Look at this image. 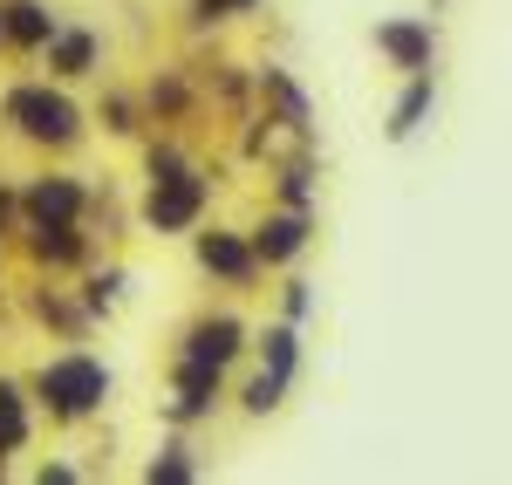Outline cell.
Here are the masks:
<instances>
[{
  "instance_id": "obj_2",
  "label": "cell",
  "mask_w": 512,
  "mask_h": 485,
  "mask_svg": "<svg viewBox=\"0 0 512 485\" xmlns=\"http://www.w3.org/2000/svg\"><path fill=\"white\" fill-rule=\"evenodd\" d=\"M110 390H117V369L103 363V356H89V349H55V356H41L28 369V404L55 431H76L89 417H103Z\"/></svg>"
},
{
  "instance_id": "obj_23",
  "label": "cell",
  "mask_w": 512,
  "mask_h": 485,
  "mask_svg": "<svg viewBox=\"0 0 512 485\" xmlns=\"http://www.w3.org/2000/svg\"><path fill=\"white\" fill-rule=\"evenodd\" d=\"M96 117H103V130H110V137H137V130H144V110H137V96H123V89H110V96L96 103Z\"/></svg>"
},
{
  "instance_id": "obj_10",
  "label": "cell",
  "mask_w": 512,
  "mask_h": 485,
  "mask_svg": "<svg viewBox=\"0 0 512 485\" xmlns=\"http://www.w3.org/2000/svg\"><path fill=\"white\" fill-rule=\"evenodd\" d=\"M253 89H260V103H267V117H274L280 130H294L301 151H315V96L294 82V69L260 62V69H253Z\"/></svg>"
},
{
  "instance_id": "obj_25",
  "label": "cell",
  "mask_w": 512,
  "mask_h": 485,
  "mask_svg": "<svg viewBox=\"0 0 512 485\" xmlns=\"http://www.w3.org/2000/svg\"><path fill=\"white\" fill-rule=\"evenodd\" d=\"M185 21H192V28H226L233 7H226V0H185Z\"/></svg>"
},
{
  "instance_id": "obj_28",
  "label": "cell",
  "mask_w": 512,
  "mask_h": 485,
  "mask_svg": "<svg viewBox=\"0 0 512 485\" xmlns=\"http://www.w3.org/2000/svg\"><path fill=\"white\" fill-rule=\"evenodd\" d=\"M226 7H233V21H239V14H253V7H260V0H226Z\"/></svg>"
},
{
  "instance_id": "obj_20",
  "label": "cell",
  "mask_w": 512,
  "mask_h": 485,
  "mask_svg": "<svg viewBox=\"0 0 512 485\" xmlns=\"http://www.w3.org/2000/svg\"><path fill=\"white\" fill-rule=\"evenodd\" d=\"M274 205H294V212H315V205H321V178H315V164H308V158H294V164H280V171H274Z\"/></svg>"
},
{
  "instance_id": "obj_12",
  "label": "cell",
  "mask_w": 512,
  "mask_h": 485,
  "mask_svg": "<svg viewBox=\"0 0 512 485\" xmlns=\"http://www.w3.org/2000/svg\"><path fill=\"white\" fill-rule=\"evenodd\" d=\"M21 246H28V260H35L41 274H76V267H89V253H96V240L76 226H21Z\"/></svg>"
},
{
  "instance_id": "obj_17",
  "label": "cell",
  "mask_w": 512,
  "mask_h": 485,
  "mask_svg": "<svg viewBox=\"0 0 512 485\" xmlns=\"http://www.w3.org/2000/svg\"><path fill=\"white\" fill-rule=\"evenodd\" d=\"M123 294H130V274H123V267H89L82 287H76V308L89 315V322H110V315L123 308Z\"/></svg>"
},
{
  "instance_id": "obj_27",
  "label": "cell",
  "mask_w": 512,
  "mask_h": 485,
  "mask_svg": "<svg viewBox=\"0 0 512 485\" xmlns=\"http://www.w3.org/2000/svg\"><path fill=\"white\" fill-rule=\"evenodd\" d=\"M14 233V185H0V240Z\"/></svg>"
},
{
  "instance_id": "obj_1",
  "label": "cell",
  "mask_w": 512,
  "mask_h": 485,
  "mask_svg": "<svg viewBox=\"0 0 512 485\" xmlns=\"http://www.w3.org/2000/svg\"><path fill=\"white\" fill-rule=\"evenodd\" d=\"M0 130H7L14 144L41 151V158H62V151H76L82 137H89V110L69 96V82L21 76V82L0 89Z\"/></svg>"
},
{
  "instance_id": "obj_18",
  "label": "cell",
  "mask_w": 512,
  "mask_h": 485,
  "mask_svg": "<svg viewBox=\"0 0 512 485\" xmlns=\"http://www.w3.org/2000/svg\"><path fill=\"white\" fill-rule=\"evenodd\" d=\"M28 315H35L41 328H55L62 342H82V328H89V315L76 308V294H62V287H28Z\"/></svg>"
},
{
  "instance_id": "obj_21",
  "label": "cell",
  "mask_w": 512,
  "mask_h": 485,
  "mask_svg": "<svg viewBox=\"0 0 512 485\" xmlns=\"http://www.w3.org/2000/svg\"><path fill=\"white\" fill-rule=\"evenodd\" d=\"M144 103H151V123H178L192 110V82L178 76V69H158L151 89H144Z\"/></svg>"
},
{
  "instance_id": "obj_7",
  "label": "cell",
  "mask_w": 512,
  "mask_h": 485,
  "mask_svg": "<svg viewBox=\"0 0 512 485\" xmlns=\"http://www.w3.org/2000/svg\"><path fill=\"white\" fill-rule=\"evenodd\" d=\"M246 342H253V328L239 308H205L192 322L178 328V349L171 356H192V363H212V369H233L246 356Z\"/></svg>"
},
{
  "instance_id": "obj_15",
  "label": "cell",
  "mask_w": 512,
  "mask_h": 485,
  "mask_svg": "<svg viewBox=\"0 0 512 485\" xmlns=\"http://www.w3.org/2000/svg\"><path fill=\"white\" fill-rule=\"evenodd\" d=\"M246 349L260 356V369H267L274 383H287V390H294V376H301V328H294V322L253 328V342H246Z\"/></svg>"
},
{
  "instance_id": "obj_4",
  "label": "cell",
  "mask_w": 512,
  "mask_h": 485,
  "mask_svg": "<svg viewBox=\"0 0 512 485\" xmlns=\"http://www.w3.org/2000/svg\"><path fill=\"white\" fill-rule=\"evenodd\" d=\"M89 205H96V192H89L82 171H35V178L14 185V219L21 226H76Z\"/></svg>"
},
{
  "instance_id": "obj_13",
  "label": "cell",
  "mask_w": 512,
  "mask_h": 485,
  "mask_svg": "<svg viewBox=\"0 0 512 485\" xmlns=\"http://www.w3.org/2000/svg\"><path fill=\"white\" fill-rule=\"evenodd\" d=\"M55 7L48 0H0V48L7 55H41V41L55 35Z\"/></svg>"
},
{
  "instance_id": "obj_5",
  "label": "cell",
  "mask_w": 512,
  "mask_h": 485,
  "mask_svg": "<svg viewBox=\"0 0 512 485\" xmlns=\"http://www.w3.org/2000/svg\"><path fill=\"white\" fill-rule=\"evenodd\" d=\"M246 246L260 260V274H287L308 246H315V212H294V205H267L253 226H246Z\"/></svg>"
},
{
  "instance_id": "obj_8",
  "label": "cell",
  "mask_w": 512,
  "mask_h": 485,
  "mask_svg": "<svg viewBox=\"0 0 512 485\" xmlns=\"http://www.w3.org/2000/svg\"><path fill=\"white\" fill-rule=\"evenodd\" d=\"M226 376H233V369H212V363H192V356H171V404H164V424H171V431L205 424L212 410L226 404Z\"/></svg>"
},
{
  "instance_id": "obj_22",
  "label": "cell",
  "mask_w": 512,
  "mask_h": 485,
  "mask_svg": "<svg viewBox=\"0 0 512 485\" xmlns=\"http://www.w3.org/2000/svg\"><path fill=\"white\" fill-rule=\"evenodd\" d=\"M280 404H287V383H274L267 369H253V376L239 383V410H246V417H274Z\"/></svg>"
},
{
  "instance_id": "obj_11",
  "label": "cell",
  "mask_w": 512,
  "mask_h": 485,
  "mask_svg": "<svg viewBox=\"0 0 512 485\" xmlns=\"http://www.w3.org/2000/svg\"><path fill=\"white\" fill-rule=\"evenodd\" d=\"M103 55H110L103 28H82V21H55V35L41 41V62H48V76H55V82L103 76Z\"/></svg>"
},
{
  "instance_id": "obj_9",
  "label": "cell",
  "mask_w": 512,
  "mask_h": 485,
  "mask_svg": "<svg viewBox=\"0 0 512 485\" xmlns=\"http://www.w3.org/2000/svg\"><path fill=\"white\" fill-rule=\"evenodd\" d=\"M369 48L390 62L396 76L437 69V21H431V14H383V21L369 28Z\"/></svg>"
},
{
  "instance_id": "obj_6",
  "label": "cell",
  "mask_w": 512,
  "mask_h": 485,
  "mask_svg": "<svg viewBox=\"0 0 512 485\" xmlns=\"http://www.w3.org/2000/svg\"><path fill=\"white\" fill-rule=\"evenodd\" d=\"M185 240H192V267L205 274V281H219V287H253V281H260V260H253V246H246L239 226H212V219H198Z\"/></svg>"
},
{
  "instance_id": "obj_14",
  "label": "cell",
  "mask_w": 512,
  "mask_h": 485,
  "mask_svg": "<svg viewBox=\"0 0 512 485\" xmlns=\"http://www.w3.org/2000/svg\"><path fill=\"white\" fill-rule=\"evenodd\" d=\"M437 110V69H417V76H403V89H396V103H390V144H410L424 123H431Z\"/></svg>"
},
{
  "instance_id": "obj_16",
  "label": "cell",
  "mask_w": 512,
  "mask_h": 485,
  "mask_svg": "<svg viewBox=\"0 0 512 485\" xmlns=\"http://www.w3.org/2000/svg\"><path fill=\"white\" fill-rule=\"evenodd\" d=\"M35 445V404H28V383H14V376H0V451L14 458V451Z\"/></svg>"
},
{
  "instance_id": "obj_3",
  "label": "cell",
  "mask_w": 512,
  "mask_h": 485,
  "mask_svg": "<svg viewBox=\"0 0 512 485\" xmlns=\"http://www.w3.org/2000/svg\"><path fill=\"white\" fill-rule=\"evenodd\" d=\"M198 219H212V171L178 164L164 178H144V199H137V226L151 240H185Z\"/></svg>"
},
{
  "instance_id": "obj_26",
  "label": "cell",
  "mask_w": 512,
  "mask_h": 485,
  "mask_svg": "<svg viewBox=\"0 0 512 485\" xmlns=\"http://www.w3.org/2000/svg\"><path fill=\"white\" fill-rule=\"evenodd\" d=\"M35 479H41V485H76V479H82V465H76V458H41Z\"/></svg>"
},
{
  "instance_id": "obj_24",
  "label": "cell",
  "mask_w": 512,
  "mask_h": 485,
  "mask_svg": "<svg viewBox=\"0 0 512 485\" xmlns=\"http://www.w3.org/2000/svg\"><path fill=\"white\" fill-rule=\"evenodd\" d=\"M308 315H315V281H301V274H287V281H280V322H308Z\"/></svg>"
},
{
  "instance_id": "obj_19",
  "label": "cell",
  "mask_w": 512,
  "mask_h": 485,
  "mask_svg": "<svg viewBox=\"0 0 512 485\" xmlns=\"http://www.w3.org/2000/svg\"><path fill=\"white\" fill-rule=\"evenodd\" d=\"M205 465H198V451L185 438H164L151 458H144V485H192Z\"/></svg>"
}]
</instances>
